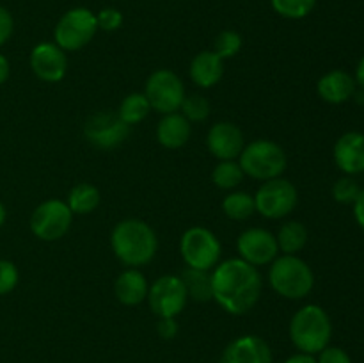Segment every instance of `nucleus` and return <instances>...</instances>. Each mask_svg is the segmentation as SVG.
I'll return each instance as SVG.
<instances>
[{"instance_id": "nucleus-40", "label": "nucleus", "mask_w": 364, "mask_h": 363, "mask_svg": "<svg viewBox=\"0 0 364 363\" xmlns=\"http://www.w3.org/2000/svg\"><path fill=\"white\" fill-rule=\"evenodd\" d=\"M355 82L364 89V57L359 60L358 68H355Z\"/></svg>"}, {"instance_id": "nucleus-2", "label": "nucleus", "mask_w": 364, "mask_h": 363, "mask_svg": "<svg viewBox=\"0 0 364 363\" xmlns=\"http://www.w3.org/2000/svg\"><path fill=\"white\" fill-rule=\"evenodd\" d=\"M110 249L123 265L139 269L155 258L159 238L146 221L128 217L114 224L110 231Z\"/></svg>"}, {"instance_id": "nucleus-38", "label": "nucleus", "mask_w": 364, "mask_h": 363, "mask_svg": "<svg viewBox=\"0 0 364 363\" xmlns=\"http://www.w3.org/2000/svg\"><path fill=\"white\" fill-rule=\"evenodd\" d=\"M11 77V64L4 53H0V85L6 84Z\"/></svg>"}, {"instance_id": "nucleus-19", "label": "nucleus", "mask_w": 364, "mask_h": 363, "mask_svg": "<svg viewBox=\"0 0 364 363\" xmlns=\"http://www.w3.org/2000/svg\"><path fill=\"white\" fill-rule=\"evenodd\" d=\"M355 78L343 70H333L329 73L322 75L316 82V93L320 98L333 105L348 102L355 95Z\"/></svg>"}, {"instance_id": "nucleus-7", "label": "nucleus", "mask_w": 364, "mask_h": 363, "mask_svg": "<svg viewBox=\"0 0 364 363\" xmlns=\"http://www.w3.org/2000/svg\"><path fill=\"white\" fill-rule=\"evenodd\" d=\"M180 253L187 267L212 270L223 260V244L210 228L192 226L181 235Z\"/></svg>"}, {"instance_id": "nucleus-31", "label": "nucleus", "mask_w": 364, "mask_h": 363, "mask_svg": "<svg viewBox=\"0 0 364 363\" xmlns=\"http://www.w3.org/2000/svg\"><path fill=\"white\" fill-rule=\"evenodd\" d=\"M361 187H359L358 182L352 177H343L333 185V196L338 203H343V205H354V201L358 199Z\"/></svg>"}, {"instance_id": "nucleus-16", "label": "nucleus", "mask_w": 364, "mask_h": 363, "mask_svg": "<svg viewBox=\"0 0 364 363\" xmlns=\"http://www.w3.org/2000/svg\"><path fill=\"white\" fill-rule=\"evenodd\" d=\"M272 349L258 335L235 338L224 349L220 363H272Z\"/></svg>"}, {"instance_id": "nucleus-10", "label": "nucleus", "mask_w": 364, "mask_h": 363, "mask_svg": "<svg viewBox=\"0 0 364 363\" xmlns=\"http://www.w3.org/2000/svg\"><path fill=\"white\" fill-rule=\"evenodd\" d=\"M148 98L151 110H156L159 114H171L180 112L181 103H183L187 91H185L183 80L174 73L173 70L160 68L153 71L148 77L142 91Z\"/></svg>"}, {"instance_id": "nucleus-34", "label": "nucleus", "mask_w": 364, "mask_h": 363, "mask_svg": "<svg viewBox=\"0 0 364 363\" xmlns=\"http://www.w3.org/2000/svg\"><path fill=\"white\" fill-rule=\"evenodd\" d=\"M316 363H352L350 356L347 351L341 347H334V345H327L326 349L318 352Z\"/></svg>"}, {"instance_id": "nucleus-23", "label": "nucleus", "mask_w": 364, "mask_h": 363, "mask_svg": "<svg viewBox=\"0 0 364 363\" xmlns=\"http://www.w3.org/2000/svg\"><path fill=\"white\" fill-rule=\"evenodd\" d=\"M100 199L102 196H100V189L96 185L89 184V182H80L68 192L66 203L73 216H87L98 209Z\"/></svg>"}, {"instance_id": "nucleus-15", "label": "nucleus", "mask_w": 364, "mask_h": 363, "mask_svg": "<svg viewBox=\"0 0 364 363\" xmlns=\"http://www.w3.org/2000/svg\"><path fill=\"white\" fill-rule=\"evenodd\" d=\"M244 146V132L233 121H219L206 134V148L217 160H237Z\"/></svg>"}, {"instance_id": "nucleus-41", "label": "nucleus", "mask_w": 364, "mask_h": 363, "mask_svg": "<svg viewBox=\"0 0 364 363\" xmlns=\"http://www.w3.org/2000/svg\"><path fill=\"white\" fill-rule=\"evenodd\" d=\"M6 219H7V210H6V206H4V203L0 201V228L4 226Z\"/></svg>"}, {"instance_id": "nucleus-27", "label": "nucleus", "mask_w": 364, "mask_h": 363, "mask_svg": "<svg viewBox=\"0 0 364 363\" xmlns=\"http://www.w3.org/2000/svg\"><path fill=\"white\" fill-rule=\"evenodd\" d=\"M245 174L238 160H219L212 171V182L220 191H235L240 187Z\"/></svg>"}, {"instance_id": "nucleus-20", "label": "nucleus", "mask_w": 364, "mask_h": 363, "mask_svg": "<svg viewBox=\"0 0 364 363\" xmlns=\"http://www.w3.org/2000/svg\"><path fill=\"white\" fill-rule=\"evenodd\" d=\"M188 77L201 89L215 88L224 77V60L213 50H203L191 60Z\"/></svg>"}, {"instance_id": "nucleus-12", "label": "nucleus", "mask_w": 364, "mask_h": 363, "mask_svg": "<svg viewBox=\"0 0 364 363\" xmlns=\"http://www.w3.org/2000/svg\"><path fill=\"white\" fill-rule=\"evenodd\" d=\"M130 135V127L117 116V112L100 110L84 123V137L98 149H114L123 144Z\"/></svg>"}, {"instance_id": "nucleus-30", "label": "nucleus", "mask_w": 364, "mask_h": 363, "mask_svg": "<svg viewBox=\"0 0 364 363\" xmlns=\"http://www.w3.org/2000/svg\"><path fill=\"white\" fill-rule=\"evenodd\" d=\"M242 36L237 31H223L213 41V52L223 60L231 59L242 50Z\"/></svg>"}, {"instance_id": "nucleus-39", "label": "nucleus", "mask_w": 364, "mask_h": 363, "mask_svg": "<svg viewBox=\"0 0 364 363\" xmlns=\"http://www.w3.org/2000/svg\"><path fill=\"white\" fill-rule=\"evenodd\" d=\"M284 363H316V358L313 354H306V352H297V354L284 359Z\"/></svg>"}, {"instance_id": "nucleus-37", "label": "nucleus", "mask_w": 364, "mask_h": 363, "mask_svg": "<svg viewBox=\"0 0 364 363\" xmlns=\"http://www.w3.org/2000/svg\"><path fill=\"white\" fill-rule=\"evenodd\" d=\"M354 217L359 226L364 230V189H361L358 199L354 201Z\"/></svg>"}, {"instance_id": "nucleus-9", "label": "nucleus", "mask_w": 364, "mask_h": 363, "mask_svg": "<svg viewBox=\"0 0 364 363\" xmlns=\"http://www.w3.org/2000/svg\"><path fill=\"white\" fill-rule=\"evenodd\" d=\"M31 231L43 242H55L66 237L73 224V212L64 199H46L39 203L32 212Z\"/></svg>"}, {"instance_id": "nucleus-25", "label": "nucleus", "mask_w": 364, "mask_h": 363, "mask_svg": "<svg viewBox=\"0 0 364 363\" xmlns=\"http://www.w3.org/2000/svg\"><path fill=\"white\" fill-rule=\"evenodd\" d=\"M181 281L185 285L188 299L196 302L212 301V276H210V270L185 267V270L181 273Z\"/></svg>"}, {"instance_id": "nucleus-4", "label": "nucleus", "mask_w": 364, "mask_h": 363, "mask_svg": "<svg viewBox=\"0 0 364 363\" xmlns=\"http://www.w3.org/2000/svg\"><path fill=\"white\" fill-rule=\"evenodd\" d=\"M270 288L283 299L299 301L311 294L315 274L309 263L297 255H279L269 265Z\"/></svg>"}, {"instance_id": "nucleus-14", "label": "nucleus", "mask_w": 364, "mask_h": 363, "mask_svg": "<svg viewBox=\"0 0 364 363\" xmlns=\"http://www.w3.org/2000/svg\"><path fill=\"white\" fill-rule=\"evenodd\" d=\"M28 64L39 80L57 84L68 73V53L53 41H43L32 48Z\"/></svg>"}, {"instance_id": "nucleus-3", "label": "nucleus", "mask_w": 364, "mask_h": 363, "mask_svg": "<svg viewBox=\"0 0 364 363\" xmlns=\"http://www.w3.org/2000/svg\"><path fill=\"white\" fill-rule=\"evenodd\" d=\"M288 335L299 352L318 354L329 345L333 337V322L329 313L320 305H304L291 317Z\"/></svg>"}, {"instance_id": "nucleus-26", "label": "nucleus", "mask_w": 364, "mask_h": 363, "mask_svg": "<svg viewBox=\"0 0 364 363\" xmlns=\"http://www.w3.org/2000/svg\"><path fill=\"white\" fill-rule=\"evenodd\" d=\"M149 112H151V105H149L144 93H130V95H127L121 100L119 109H117V116L128 127L142 123L149 116Z\"/></svg>"}, {"instance_id": "nucleus-21", "label": "nucleus", "mask_w": 364, "mask_h": 363, "mask_svg": "<svg viewBox=\"0 0 364 363\" xmlns=\"http://www.w3.org/2000/svg\"><path fill=\"white\" fill-rule=\"evenodd\" d=\"M192 135V123L181 112L164 114L156 125V141L167 149H180Z\"/></svg>"}, {"instance_id": "nucleus-22", "label": "nucleus", "mask_w": 364, "mask_h": 363, "mask_svg": "<svg viewBox=\"0 0 364 363\" xmlns=\"http://www.w3.org/2000/svg\"><path fill=\"white\" fill-rule=\"evenodd\" d=\"M308 228L301 221H287L276 233L279 255H297L308 244Z\"/></svg>"}, {"instance_id": "nucleus-35", "label": "nucleus", "mask_w": 364, "mask_h": 363, "mask_svg": "<svg viewBox=\"0 0 364 363\" xmlns=\"http://www.w3.org/2000/svg\"><path fill=\"white\" fill-rule=\"evenodd\" d=\"M178 331H180V326H178L176 317H160L159 322H156V333L164 340H173Z\"/></svg>"}, {"instance_id": "nucleus-18", "label": "nucleus", "mask_w": 364, "mask_h": 363, "mask_svg": "<svg viewBox=\"0 0 364 363\" xmlns=\"http://www.w3.org/2000/svg\"><path fill=\"white\" fill-rule=\"evenodd\" d=\"M149 290V281L141 269L128 267L121 270L114 281V295L124 306H137L146 301Z\"/></svg>"}, {"instance_id": "nucleus-8", "label": "nucleus", "mask_w": 364, "mask_h": 363, "mask_svg": "<svg viewBox=\"0 0 364 363\" xmlns=\"http://www.w3.org/2000/svg\"><path fill=\"white\" fill-rule=\"evenodd\" d=\"M297 187L283 177L262 182L255 192L256 212L270 221H279L290 216L297 206Z\"/></svg>"}, {"instance_id": "nucleus-33", "label": "nucleus", "mask_w": 364, "mask_h": 363, "mask_svg": "<svg viewBox=\"0 0 364 363\" xmlns=\"http://www.w3.org/2000/svg\"><path fill=\"white\" fill-rule=\"evenodd\" d=\"M96 23H98V31L114 32L121 28L123 25V13L116 7H103L98 14H96Z\"/></svg>"}, {"instance_id": "nucleus-11", "label": "nucleus", "mask_w": 364, "mask_h": 363, "mask_svg": "<svg viewBox=\"0 0 364 363\" xmlns=\"http://www.w3.org/2000/svg\"><path fill=\"white\" fill-rule=\"evenodd\" d=\"M149 310L156 317H178L188 302L187 290L178 274H164L156 278L148 290Z\"/></svg>"}, {"instance_id": "nucleus-28", "label": "nucleus", "mask_w": 364, "mask_h": 363, "mask_svg": "<svg viewBox=\"0 0 364 363\" xmlns=\"http://www.w3.org/2000/svg\"><path fill=\"white\" fill-rule=\"evenodd\" d=\"M180 112L194 123H203L210 117V112H212V105H210V100L206 96L199 95V93H192V95L185 96L183 103H181Z\"/></svg>"}, {"instance_id": "nucleus-6", "label": "nucleus", "mask_w": 364, "mask_h": 363, "mask_svg": "<svg viewBox=\"0 0 364 363\" xmlns=\"http://www.w3.org/2000/svg\"><path fill=\"white\" fill-rule=\"evenodd\" d=\"M98 32L96 14L87 7L66 11L53 28V43L64 52H77L87 46Z\"/></svg>"}, {"instance_id": "nucleus-17", "label": "nucleus", "mask_w": 364, "mask_h": 363, "mask_svg": "<svg viewBox=\"0 0 364 363\" xmlns=\"http://www.w3.org/2000/svg\"><path fill=\"white\" fill-rule=\"evenodd\" d=\"M334 162L347 177L364 173V134L347 132L334 144Z\"/></svg>"}, {"instance_id": "nucleus-1", "label": "nucleus", "mask_w": 364, "mask_h": 363, "mask_svg": "<svg viewBox=\"0 0 364 363\" xmlns=\"http://www.w3.org/2000/svg\"><path fill=\"white\" fill-rule=\"evenodd\" d=\"M212 299L230 315H245L258 305L263 276L258 267L242 258L220 260L212 270Z\"/></svg>"}, {"instance_id": "nucleus-24", "label": "nucleus", "mask_w": 364, "mask_h": 363, "mask_svg": "<svg viewBox=\"0 0 364 363\" xmlns=\"http://www.w3.org/2000/svg\"><path fill=\"white\" fill-rule=\"evenodd\" d=\"M223 212L228 219L237 221V223L251 219L256 214L255 194L240 191V189L230 191L223 199Z\"/></svg>"}, {"instance_id": "nucleus-29", "label": "nucleus", "mask_w": 364, "mask_h": 363, "mask_svg": "<svg viewBox=\"0 0 364 363\" xmlns=\"http://www.w3.org/2000/svg\"><path fill=\"white\" fill-rule=\"evenodd\" d=\"M270 4L279 16L288 18V20H301L311 14L316 0H270Z\"/></svg>"}, {"instance_id": "nucleus-36", "label": "nucleus", "mask_w": 364, "mask_h": 363, "mask_svg": "<svg viewBox=\"0 0 364 363\" xmlns=\"http://www.w3.org/2000/svg\"><path fill=\"white\" fill-rule=\"evenodd\" d=\"M14 31V20L13 14L6 9V7L0 6V46L6 45L11 39Z\"/></svg>"}, {"instance_id": "nucleus-32", "label": "nucleus", "mask_w": 364, "mask_h": 363, "mask_svg": "<svg viewBox=\"0 0 364 363\" xmlns=\"http://www.w3.org/2000/svg\"><path fill=\"white\" fill-rule=\"evenodd\" d=\"M20 283L18 267L11 260L0 258V295H7Z\"/></svg>"}, {"instance_id": "nucleus-13", "label": "nucleus", "mask_w": 364, "mask_h": 363, "mask_svg": "<svg viewBox=\"0 0 364 363\" xmlns=\"http://www.w3.org/2000/svg\"><path fill=\"white\" fill-rule=\"evenodd\" d=\"M238 258L255 267H267L279 256L276 233L267 228L252 226L242 231L237 238Z\"/></svg>"}, {"instance_id": "nucleus-5", "label": "nucleus", "mask_w": 364, "mask_h": 363, "mask_svg": "<svg viewBox=\"0 0 364 363\" xmlns=\"http://www.w3.org/2000/svg\"><path fill=\"white\" fill-rule=\"evenodd\" d=\"M237 160L245 177L258 182L283 177L288 166V157L283 146L270 139H255L247 142Z\"/></svg>"}]
</instances>
